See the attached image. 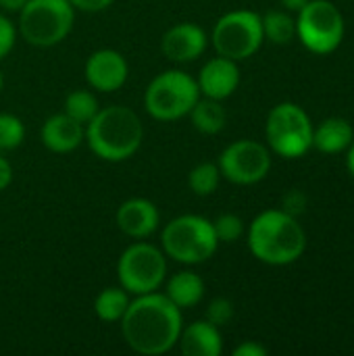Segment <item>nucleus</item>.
<instances>
[{"instance_id": "nucleus-1", "label": "nucleus", "mask_w": 354, "mask_h": 356, "mask_svg": "<svg viewBox=\"0 0 354 356\" xmlns=\"http://www.w3.org/2000/svg\"><path fill=\"white\" fill-rule=\"evenodd\" d=\"M119 323L125 344L142 356H161L173 350L184 327L182 309L159 290L134 296Z\"/></svg>"}, {"instance_id": "nucleus-2", "label": "nucleus", "mask_w": 354, "mask_h": 356, "mask_svg": "<svg viewBox=\"0 0 354 356\" xmlns=\"http://www.w3.org/2000/svg\"><path fill=\"white\" fill-rule=\"evenodd\" d=\"M144 140V125L138 113L123 104L100 106L96 117L86 125V142L90 150L106 163H123L131 159Z\"/></svg>"}, {"instance_id": "nucleus-3", "label": "nucleus", "mask_w": 354, "mask_h": 356, "mask_svg": "<svg viewBox=\"0 0 354 356\" xmlns=\"http://www.w3.org/2000/svg\"><path fill=\"white\" fill-rule=\"evenodd\" d=\"M248 248L265 265L284 267L298 261L307 248V236L296 217L282 209L263 211L248 227Z\"/></svg>"}, {"instance_id": "nucleus-4", "label": "nucleus", "mask_w": 354, "mask_h": 356, "mask_svg": "<svg viewBox=\"0 0 354 356\" xmlns=\"http://www.w3.org/2000/svg\"><path fill=\"white\" fill-rule=\"evenodd\" d=\"M163 252L182 265L207 263L219 248L213 221L200 215H179L161 232Z\"/></svg>"}, {"instance_id": "nucleus-5", "label": "nucleus", "mask_w": 354, "mask_h": 356, "mask_svg": "<svg viewBox=\"0 0 354 356\" xmlns=\"http://www.w3.org/2000/svg\"><path fill=\"white\" fill-rule=\"evenodd\" d=\"M198 98L200 90L192 75L182 69H167L154 75L146 86L144 108L152 119L171 123L188 117Z\"/></svg>"}, {"instance_id": "nucleus-6", "label": "nucleus", "mask_w": 354, "mask_h": 356, "mask_svg": "<svg viewBox=\"0 0 354 356\" xmlns=\"http://www.w3.org/2000/svg\"><path fill=\"white\" fill-rule=\"evenodd\" d=\"M75 8L69 0H27L19 10L21 38L35 48L61 44L73 29Z\"/></svg>"}, {"instance_id": "nucleus-7", "label": "nucleus", "mask_w": 354, "mask_h": 356, "mask_svg": "<svg viewBox=\"0 0 354 356\" xmlns=\"http://www.w3.org/2000/svg\"><path fill=\"white\" fill-rule=\"evenodd\" d=\"M117 280L131 296L156 292L167 280V254L146 240H136L117 261Z\"/></svg>"}, {"instance_id": "nucleus-8", "label": "nucleus", "mask_w": 354, "mask_h": 356, "mask_svg": "<svg viewBox=\"0 0 354 356\" xmlns=\"http://www.w3.org/2000/svg\"><path fill=\"white\" fill-rule=\"evenodd\" d=\"M313 123L303 106L282 102L267 115L265 136L269 148L282 159L305 156L313 148Z\"/></svg>"}, {"instance_id": "nucleus-9", "label": "nucleus", "mask_w": 354, "mask_h": 356, "mask_svg": "<svg viewBox=\"0 0 354 356\" xmlns=\"http://www.w3.org/2000/svg\"><path fill=\"white\" fill-rule=\"evenodd\" d=\"M215 52L232 60H246L259 52L265 42L261 15L255 10H230L213 25L209 35Z\"/></svg>"}, {"instance_id": "nucleus-10", "label": "nucleus", "mask_w": 354, "mask_h": 356, "mask_svg": "<svg viewBox=\"0 0 354 356\" xmlns=\"http://www.w3.org/2000/svg\"><path fill=\"white\" fill-rule=\"evenodd\" d=\"M296 35L315 54L338 50L344 40V17L330 0H309L296 19Z\"/></svg>"}, {"instance_id": "nucleus-11", "label": "nucleus", "mask_w": 354, "mask_h": 356, "mask_svg": "<svg viewBox=\"0 0 354 356\" xmlns=\"http://www.w3.org/2000/svg\"><path fill=\"white\" fill-rule=\"evenodd\" d=\"M217 167L221 177L236 186H255L263 181L271 169V152L255 140H236L221 152Z\"/></svg>"}, {"instance_id": "nucleus-12", "label": "nucleus", "mask_w": 354, "mask_h": 356, "mask_svg": "<svg viewBox=\"0 0 354 356\" xmlns=\"http://www.w3.org/2000/svg\"><path fill=\"white\" fill-rule=\"evenodd\" d=\"M83 73L92 90L102 94H113L125 86L129 77V65L119 50L100 48L88 56Z\"/></svg>"}, {"instance_id": "nucleus-13", "label": "nucleus", "mask_w": 354, "mask_h": 356, "mask_svg": "<svg viewBox=\"0 0 354 356\" xmlns=\"http://www.w3.org/2000/svg\"><path fill=\"white\" fill-rule=\"evenodd\" d=\"M209 46L207 31L192 21L171 25L161 38V52L171 63H192L204 54Z\"/></svg>"}, {"instance_id": "nucleus-14", "label": "nucleus", "mask_w": 354, "mask_h": 356, "mask_svg": "<svg viewBox=\"0 0 354 356\" xmlns=\"http://www.w3.org/2000/svg\"><path fill=\"white\" fill-rule=\"evenodd\" d=\"M200 96L213 98V100H225L230 98L238 86H240V67L238 60H232L227 56H215L202 65L196 77Z\"/></svg>"}, {"instance_id": "nucleus-15", "label": "nucleus", "mask_w": 354, "mask_h": 356, "mask_svg": "<svg viewBox=\"0 0 354 356\" xmlns=\"http://www.w3.org/2000/svg\"><path fill=\"white\" fill-rule=\"evenodd\" d=\"M117 227L131 240L150 238L161 225V213L156 204L148 198H129L125 200L115 215Z\"/></svg>"}, {"instance_id": "nucleus-16", "label": "nucleus", "mask_w": 354, "mask_h": 356, "mask_svg": "<svg viewBox=\"0 0 354 356\" xmlns=\"http://www.w3.org/2000/svg\"><path fill=\"white\" fill-rule=\"evenodd\" d=\"M42 144L54 154H67L77 150L86 140V125L71 119L67 113H56L48 117L40 131Z\"/></svg>"}, {"instance_id": "nucleus-17", "label": "nucleus", "mask_w": 354, "mask_h": 356, "mask_svg": "<svg viewBox=\"0 0 354 356\" xmlns=\"http://www.w3.org/2000/svg\"><path fill=\"white\" fill-rule=\"evenodd\" d=\"M177 346L184 356H219L223 353V336L207 319L194 321L182 327Z\"/></svg>"}, {"instance_id": "nucleus-18", "label": "nucleus", "mask_w": 354, "mask_h": 356, "mask_svg": "<svg viewBox=\"0 0 354 356\" xmlns=\"http://www.w3.org/2000/svg\"><path fill=\"white\" fill-rule=\"evenodd\" d=\"M165 294L177 309H194L204 298V280L190 269L177 271L165 280Z\"/></svg>"}, {"instance_id": "nucleus-19", "label": "nucleus", "mask_w": 354, "mask_h": 356, "mask_svg": "<svg viewBox=\"0 0 354 356\" xmlns=\"http://www.w3.org/2000/svg\"><path fill=\"white\" fill-rule=\"evenodd\" d=\"M354 140L353 125L342 117L325 119L317 129H313V148L323 154L344 152Z\"/></svg>"}, {"instance_id": "nucleus-20", "label": "nucleus", "mask_w": 354, "mask_h": 356, "mask_svg": "<svg viewBox=\"0 0 354 356\" xmlns=\"http://www.w3.org/2000/svg\"><path fill=\"white\" fill-rule=\"evenodd\" d=\"M188 117H190L194 129L204 136H215V134L223 131V127L227 123V113H225L221 100H213V98H204V96L198 98V102L192 106Z\"/></svg>"}, {"instance_id": "nucleus-21", "label": "nucleus", "mask_w": 354, "mask_h": 356, "mask_svg": "<svg viewBox=\"0 0 354 356\" xmlns=\"http://www.w3.org/2000/svg\"><path fill=\"white\" fill-rule=\"evenodd\" d=\"M129 294L121 286H111L94 298V313L104 323H119L129 307Z\"/></svg>"}, {"instance_id": "nucleus-22", "label": "nucleus", "mask_w": 354, "mask_h": 356, "mask_svg": "<svg viewBox=\"0 0 354 356\" xmlns=\"http://www.w3.org/2000/svg\"><path fill=\"white\" fill-rule=\"evenodd\" d=\"M263 35L273 44H288L296 35V19L286 10H269L261 17Z\"/></svg>"}, {"instance_id": "nucleus-23", "label": "nucleus", "mask_w": 354, "mask_h": 356, "mask_svg": "<svg viewBox=\"0 0 354 356\" xmlns=\"http://www.w3.org/2000/svg\"><path fill=\"white\" fill-rule=\"evenodd\" d=\"M98 111H100V102L90 90L71 92L65 98V104H63V113H67L71 119H75L81 125H88L96 117Z\"/></svg>"}, {"instance_id": "nucleus-24", "label": "nucleus", "mask_w": 354, "mask_h": 356, "mask_svg": "<svg viewBox=\"0 0 354 356\" xmlns=\"http://www.w3.org/2000/svg\"><path fill=\"white\" fill-rule=\"evenodd\" d=\"M221 181V171L217 167V163H198L196 167H192V171L188 173V186L196 196H211L215 194V190L219 188Z\"/></svg>"}, {"instance_id": "nucleus-25", "label": "nucleus", "mask_w": 354, "mask_h": 356, "mask_svg": "<svg viewBox=\"0 0 354 356\" xmlns=\"http://www.w3.org/2000/svg\"><path fill=\"white\" fill-rule=\"evenodd\" d=\"M25 140V125L13 113H0V152L15 150Z\"/></svg>"}, {"instance_id": "nucleus-26", "label": "nucleus", "mask_w": 354, "mask_h": 356, "mask_svg": "<svg viewBox=\"0 0 354 356\" xmlns=\"http://www.w3.org/2000/svg\"><path fill=\"white\" fill-rule=\"evenodd\" d=\"M213 229H215V236H217L219 244L221 242L234 244L244 234V221L238 215H234V213H223V215H219L213 221Z\"/></svg>"}, {"instance_id": "nucleus-27", "label": "nucleus", "mask_w": 354, "mask_h": 356, "mask_svg": "<svg viewBox=\"0 0 354 356\" xmlns=\"http://www.w3.org/2000/svg\"><path fill=\"white\" fill-rule=\"evenodd\" d=\"M234 319V305L230 298H213L207 307V321L219 330Z\"/></svg>"}, {"instance_id": "nucleus-28", "label": "nucleus", "mask_w": 354, "mask_h": 356, "mask_svg": "<svg viewBox=\"0 0 354 356\" xmlns=\"http://www.w3.org/2000/svg\"><path fill=\"white\" fill-rule=\"evenodd\" d=\"M17 42V25L0 13V60L10 54Z\"/></svg>"}, {"instance_id": "nucleus-29", "label": "nucleus", "mask_w": 354, "mask_h": 356, "mask_svg": "<svg viewBox=\"0 0 354 356\" xmlns=\"http://www.w3.org/2000/svg\"><path fill=\"white\" fill-rule=\"evenodd\" d=\"M307 204H309V198L303 190H290L282 198V211H286L292 217L303 215L307 211Z\"/></svg>"}, {"instance_id": "nucleus-30", "label": "nucleus", "mask_w": 354, "mask_h": 356, "mask_svg": "<svg viewBox=\"0 0 354 356\" xmlns=\"http://www.w3.org/2000/svg\"><path fill=\"white\" fill-rule=\"evenodd\" d=\"M69 2L75 10H81V13H102L115 0H69Z\"/></svg>"}, {"instance_id": "nucleus-31", "label": "nucleus", "mask_w": 354, "mask_h": 356, "mask_svg": "<svg viewBox=\"0 0 354 356\" xmlns=\"http://www.w3.org/2000/svg\"><path fill=\"white\" fill-rule=\"evenodd\" d=\"M234 356H267V348L261 346L259 342H242L240 346L234 348Z\"/></svg>"}, {"instance_id": "nucleus-32", "label": "nucleus", "mask_w": 354, "mask_h": 356, "mask_svg": "<svg viewBox=\"0 0 354 356\" xmlns=\"http://www.w3.org/2000/svg\"><path fill=\"white\" fill-rule=\"evenodd\" d=\"M10 181H13V167H10V163L0 154V192L6 190V188L10 186Z\"/></svg>"}, {"instance_id": "nucleus-33", "label": "nucleus", "mask_w": 354, "mask_h": 356, "mask_svg": "<svg viewBox=\"0 0 354 356\" xmlns=\"http://www.w3.org/2000/svg\"><path fill=\"white\" fill-rule=\"evenodd\" d=\"M27 0H0V8L6 13H19L25 6Z\"/></svg>"}, {"instance_id": "nucleus-34", "label": "nucleus", "mask_w": 354, "mask_h": 356, "mask_svg": "<svg viewBox=\"0 0 354 356\" xmlns=\"http://www.w3.org/2000/svg\"><path fill=\"white\" fill-rule=\"evenodd\" d=\"M280 2H282V6H284L286 10L298 13V10H303V8L307 6L309 0H280Z\"/></svg>"}, {"instance_id": "nucleus-35", "label": "nucleus", "mask_w": 354, "mask_h": 356, "mask_svg": "<svg viewBox=\"0 0 354 356\" xmlns=\"http://www.w3.org/2000/svg\"><path fill=\"white\" fill-rule=\"evenodd\" d=\"M346 150H348V154H346V167H348L351 175L354 177V140H353V144H351Z\"/></svg>"}, {"instance_id": "nucleus-36", "label": "nucleus", "mask_w": 354, "mask_h": 356, "mask_svg": "<svg viewBox=\"0 0 354 356\" xmlns=\"http://www.w3.org/2000/svg\"><path fill=\"white\" fill-rule=\"evenodd\" d=\"M2 86H4V75H2V71H0V90H2Z\"/></svg>"}]
</instances>
